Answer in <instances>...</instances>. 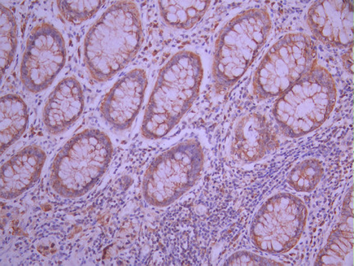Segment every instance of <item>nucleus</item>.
<instances>
[{"instance_id":"nucleus-22","label":"nucleus","mask_w":354,"mask_h":266,"mask_svg":"<svg viewBox=\"0 0 354 266\" xmlns=\"http://www.w3.org/2000/svg\"><path fill=\"white\" fill-rule=\"evenodd\" d=\"M344 68L348 73L353 74V44L348 50L342 56Z\"/></svg>"},{"instance_id":"nucleus-1","label":"nucleus","mask_w":354,"mask_h":266,"mask_svg":"<svg viewBox=\"0 0 354 266\" xmlns=\"http://www.w3.org/2000/svg\"><path fill=\"white\" fill-rule=\"evenodd\" d=\"M143 41L141 17L136 3H113L87 32L84 62L96 82H107L138 53Z\"/></svg>"},{"instance_id":"nucleus-8","label":"nucleus","mask_w":354,"mask_h":266,"mask_svg":"<svg viewBox=\"0 0 354 266\" xmlns=\"http://www.w3.org/2000/svg\"><path fill=\"white\" fill-rule=\"evenodd\" d=\"M307 218L303 200L290 193L274 195L252 221V242L259 250L272 255L290 251L303 235Z\"/></svg>"},{"instance_id":"nucleus-3","label":"nucleus","mask_w":354,"mask_h":266,"mask_svg":"<svg viewBox=\"0 0 354 266\" xmlns=\"http://www.w3.org/2000/svg\"><path fill=\"white\" fill-rule=\"evenodd\" d=\"M270 30L268 11L257 8L242 12L222 28L212 68L218 93H225L243 77L265 46Z\"/></svg>"},{"instance_id":"nucleus-19","label":"nucleus","mask_w":354,"mask_h":266,"mask_svg":"<svg viewBox=\"0 0 354 266\" xmlns=\"http://www.w3.org/2000/svg\"><path fill=\"white\" fill-rule=\"evenodd\" d=\"M324 169L316 159L305 160L291 170L288 176V183L299 193H310L320 182Z\"/></svg>"},{"instance_id":"nucleus-10","label":"nucleus","mask_w":354,"mask_h":266,"mask_svg":"<svg viewBox=\"0 0 354 266\" xmlns=\"http://www.w3.org/2000/svg\"><path fill=\"white\" fill-rule=\"evenodd\" d=\"M147 84V73L141 68L121 77L100 106L103 120L119 132L129 129L141 110Z\"/></svg>"},{"instance_id":"nucleus-14","label":"nucleus","mask_w":354,"mask_h":266,"mask_svg":"<svg viewBox=\"0 0 354 266\" xmlns=\"http://www.w3.org/2000/svg\"><path fill=\"white\" fill-rule=\"evenodd\" d=\"M46 154L37 146H29L17 152L3 164L0 196L12 200L27 191L41 177Z\"/></svg>"},{"instance_id":"nucleus-16","label":"nucleus","mask_w":354,"mask_h":266,"mask_svg":"<svg viewBox=\"0 0 354 266\" xmlns=\"http://www.w3.org/2000/svg\"><path fill=\"white\" fill-rule=\"evenodd\" d=\"M28 125L27 104L19 95L8 94L3 95L0 104V140L1 152L23 136Z\"/></svg>"},{"instance_id":"nucleus-12","label":"nucleus","mask_w":354,"mask_h":266,"mask_svg":"<svg viewBox=\"0 0 354 266\" xmlns=\"http://www.w3.org/2000/svg\"><path fill=\"white\" fill-rule=\"evenodd\" d=\"M279 146L270 122L261 113L243 116L234 129L231 155L242 164H252L265 158Z\"/></svg>"},{"instance_id":"nucleus-21","label":"nucleus","mask_w":354,"mask_h":266,"mask_svg":"<svg viewBox=\"0 0 354 266\" xmlns=\"http://www.w3.org/2000/svg\"><path fill=\"white\" fill-rule=\"evenodd\" d=\"M226 265H282L265 257H261L249 251H239L232 255L228 260L226 261Z\"/></svg>"},{"instance_id":"nucleus-15","label":"nucleus","mask_w":354,"mask_h":266,"mask_svg":"<svg viewBox=\"0 0 354 266\" xmlns=\"http://www.w3.org/2000/svg\"><path fill=\"white\" fill-rule=\"evenodd\" d=\"M353 193L344 200L342 219L332 231L326 245L318 255L316 265H342L353 249Z\"/></svg>"},{"instance_id":"nucleus-18","label":"nucleus","mask_w":354,"mask_h":266,"mask_svg":"<svg viewBox=\"0 0 354 266\" xmlns=\"http://www.w3.org/2000/svg\"><path fill=\"white\" fill-rule=\"evenodd\" d=\"M17 43V23L14 12L1 3L0 65H1L2 76L14 61Z\"/></svg>"},{"instance_id":"nucleus-2","label":"nucleus","mask_w":354,"mask_h":266,"mask_svg":"<svg viewBox=\"0 0 354 266\" xmlns=\"http://www.w3.org/2000/svg\"><path fill=\"white\" fill-rule=\"evenodd\" d=\"M203 78L198 55L183 50L161 68L147 106L141 133L147 140L166 136L198 98Z\"/></svg>"},{"instance_id":"nucleus-17","label":"nucleus","mask_w":354,"mask_h":266,"mask_svg":"<svg viewBox=\"0 0 354 266\" xmlns=\"http://www.w3.org/2000/svg\"><path fill=\"white\" fill-rule=\"evenodd\" d=\"M165 23L176 29L189 30L203 19L211 1H159Z\"/></svg>"},{"instance_id":"nucleus-20","label":"nucleus","mask_w":354,"mask_h":266,"mask_svg":"<svg viewBox=\"0 0 354 266\" xmlns=\"http://www.w3.org/2000/svg\"><path fill=\"white\" fill-rule=\"evenodd\" d=\"M104 1H57L61 17L68 23L81 24L93 17Z\"/></svg>"},{"instance_id":"nucleus-9","label":"nucleus","mask_w":354,"mask_h":266,"mask_svg":"<svg viewBox=\"0 0 354 266\" xmlns=\"http://www.w3.org/2000/svg\"><path fill=\"white\" fill-rule=\"evenodd\" d=\"M66 46L54 25L42 23L28 39L20 68L21 81L30 93L49 88L66 62Z\"/></svg>"},{"instance_id":"nucleus-5","label":"nucleus","mask_w":354,"mask_h":266,"mask_svg":"<svg viewBox=\"0 0 354 266\" xmlns=\"http://www.w3.org/2000/svg\"><path fill=\"white\" fill-rule=\"evenodd\" d=\"M336 102V86L326 68L317 66L283 91L273 115L285 136L300 137L325 123Z\"/></svg>"},{"instance_id":"nucleus-6","label":"nucleus","mask_w":354,"mask_h":266,"mask_svg":"<svg viewBox=\"0 0 354 266\" xmlns=\"http://www.w3.org/2000/svg\"><path fill=\"white\" fill-rule=\"evenodd\" d=\"M203 167L204 152L198 140L178 143L157 156L147 169L144 199L152 207L170 206L196 184Z\"/></svg>"},{"instance_id":"nucleus-4","label":"nucleus","mask_w":354,"mask_h":266,"mask_svg":"<svg viewBox=\"0 0 354 266\" xmlns=\"http://www.w3.org/2000/svg\"><path fill=\"white\" fill-rule=\"evenodd\" d=\"M113 144L98 129H86L65 144L52 164L50 185L64 198L76 199L93 189L111 162Z\"/></svg>"},{"instance_id":"nucleus-7","label":"nucleus","mask_w":354,"mask_h":266,"mask_svg":"<svg viewBox=\"0 0 354 266\" xmlns=\"http://www.w3.org/2000/svg\"><path fill=\"white\" fill-rule=\"evenodd\" d=\"M317 66V52L312 39L303 33L288 34L261 60L253 79V94L260 100L279 97Z\"/></svg>"},{"instance_id":"nucleus-11","label":"nucleus","mask_w":354,"mask_h":266,"mask_svg":"<svg viewBox=\"0 0 354 266\" xmlns=\"http://www.w3.org/2000/svg\"><path fill=\"white\" fill-rule=\"evenodd\" d=\"M308 24L313 36L327 46L346 48L353 44V3L347 0L315 2Z\"/></svg>"},{"instance_id":"nucleus-13","label":"nucleus","mask_w":354,"mask_h":266,"mask_svg":"<svg viewBox=\"0 0 354 266\" xmlns=\"http://www.w3.org/2000/svg\"><path fill=\"white\" fill-rule=\"evenodd\" d=\"M84 110V95L75 77L64 78L55 86L43 111V122L50 134H62L75 124Z\"/></svg>"}]
</instances>
